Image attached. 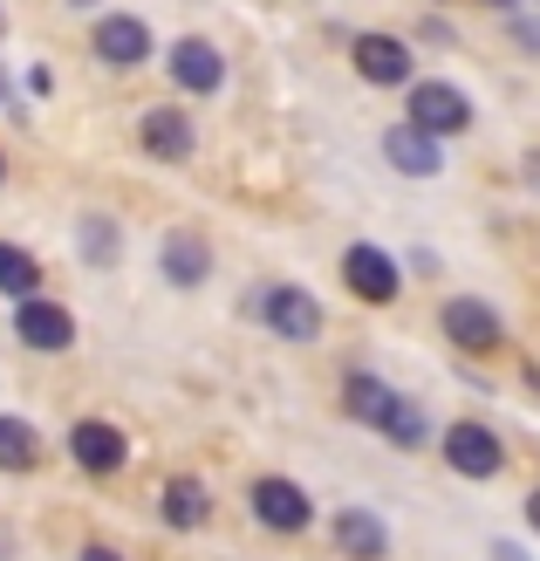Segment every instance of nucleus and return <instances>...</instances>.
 <instances>
[{"label": "nucleus", "instance_id": "nucleus-1", "mask_svg": "<svg viewBox=\"0 0 540 561\" xmlns=\"http://www.w3.org/2000/svg\"><path fill=\"white\" fill-rule=\"evenodd\" d=\"M246 316L261 322L274 343H322L329 335V308L315 288H301V280H261V288H246Z\"/></svg>", "mask_w": 540, "mask_h": 561}, {"label": "nucleus", "instance_id": "nucleus-2", "mask_svg": "<svg viewBox=\"0 0 540 561\" xmlns=\"http://www.w3.org/2000/svg\"><path fill=\"white\" fill-rule=\"evenodd\" d=\"M438 459H445V472L451 480H472V486H486V480H499L506 466V438L486 425V417H451V425H438Z\"/></svg>", "mask_w": 540, "mask_h": 561}, {"label": "nucleus", "instance_id": "nucleus-3", "mask_svg": "<svg viewBox=\"0 0 540 561\" xmlns=\"http://www.w3.org/2000/svg\"><path fill=\"white\" fill-rule=\"evenodd\" d=\"M246 514H253V527L261 535H280V541H295V535H308L315 527V493H308L301 480H288V472H261V480L246 486Z\"/></svg>", "mask_w": 540, "mask_h": 561}, {"label": "nucleus", "instance_id": "nucleus-4", "mask_svg": "<svg viewBox=\"0 0 540 561\" xmlns=\"http://www.w3.org/2000/svg\"><path fill=\"white\" fill-rule=\"evenodd\" d=\"M404 124H417V130H432L438 145H451V137H472L479 110L451 76H417L404 90Z\"/></svg>", "mask_w": 540, "mask_h": 561}, {"label": "nucleus", "instance_id": "nucleus-5", "mask_svg": "<svg viewBox=\"0 0 540 561\" xmlns=\"http://www.w3.org/2000/svg\"><path fill=\"white\" fill-rule=\"evenodd\" d=\"M335 274H343V295H356L363 308H397L404 301V261H397L383 240H349Z\"/></svg>", "mask_w": 540, "mask_h": 561}, {"label": "nucleus", "instance_id": "nucleus-6", "mask_svg": "<svg viewBox=\"0 0 540 561\" xmlns=\"http://www.w3.org/2000/svg\"><path fill=\"white\" fill-rule=\"evenodd\" d=\"M438 335H445V350H459V356H493V350H506V316L486 295H445L438 301Z\"/></svg>", "mask_w": 540, "mask_h": 561}, {"label": "nucleus", "instance_id": "nucleus-7", "mask_svg": "<svg viewBox=\"0 0 540 561\" xmlns=\"http://www.w3.org/2000/svg\"><path fill=\"white\" fill-rule=\"evenodd\" d=\"M69 466L82 472V480H117V472H130V432L117 425V417H76L69 438H62Z\"/></svg>", "mask_w": 540, "mask_h": 561}, {"label": "nucleus", "instance_id": "nucleus-8", "mask_svg": "<svg viewBox=\"0 0 540 561\" xmlns=\"http://www.w3.org/2000/svg\"><path fill=\"white\" fill-rule=\"evenodd\" d=\"M349 69L369 82V90H397L404 96L417 82V55L404 35H383V27H363V35H349Z\"/></svg>", "mask_w": 540, "mask_h": 561}, {"label": "nucleus", "instance_id": "nucleus-9", "mask_svg": "<svg viewBox=\"0 0 540 561\" xmlns=\"http://www.w3.org/2000/svg\"><path fill=\"white\" fill-rule=\"evenodd\" d=\"M90 55L103 69H145L151 55H158V35H151V21L145 14H130V8H103V21H90Z\"/></svg>", "mask_w": 540, "mask_h": 561}, {"label": "nucleus", "instance_id": "nucleus-10", "mask_svg": "<svg viewBox=\"0 0 540 561\" xmlns=\"http://www.w3.org/2000/svg\"><path fill=\"white\" fill-rule=\"evenodd\" d=\"M212 274H219V254H212V240L198 233V227L158 233V280H164L172 295H198Z\"/></svg>", "mask_w": 540, "mask_h": 561}, {"label": "nucleus", "instance_id": "nucleus-11", "mask_svg": "<svg viewBox=\"0 0 540 561\" xmlns=\"http://www.w3.org/2000/svg\"><path fill=\"white\" fill-rule=\"evenodd\" d=\"M164 82L179 96H219L226 90V48L212 35H179L164 48Z\"/></svg>", "mask_w": 540, "mask_h": 561}, {"label": "nucleus", "instance_id": "nucleus-12", "mask_svg": "<svg viewBox=\"0 0 540 561\" xmlns=\"http://www.w3.org/2000/svg\"><path fill=\"white\" fill-rule=\"evenodd\" d=\"M76 316H69V301H55V295H35V301H14V343L27 356H69L76 350Z\"/></svg>", "mask_w": 540, "mask_h": 561}, {"label": "nucleus", "instance_id": "nucleus-13", "mask_svg": "<svg viewBox=\"0 0 540 561\" xmlns=\"http://www.w3.org/2000/svg\"><path fill=\"white\" fill-rule=\"evenodd\" d=\"M137 151L151 164H192L198 158V124L185 103H151L145 117H137Z\"/></svg>", "mask_w": 540, "mask_h": 561}, {"label": "nucleus", "instance_id": "nucleus-14", "mask_svg": "<svg viewBox=\"0 0 540 561\" xmlns=\"http://www.w3.org/2000/svg\"><path fill=\"white\" fill-rule=\"evenodd\" d=\"M377 151H383V164H390V172H397V179H411V185H432V179L445 172V145H438L432 130L404 124V117L377 130Z\"/></svg>", "mask_w": 540, "mask_h": 561}, {"label": "nucleus", "instance_id": "nucleus-15", "mask_svg": "<svg viewBox=\"0 0 540 561\" xmlns=\"http://www.w3.org/2000/svg\"><path fill=\"white\" fill-rule=\"evenodd\" d=\"M329 548L343 561H390V520L377 507H363V500H349V507L329 514Z\"/></svg>", "mask_w": 540, "mask_h": 561}, {"label": "nucleus", "instance_id": "nucleus-16", "mask_svg": "<svg viewBox=\"0 0 540 561\" xmlns=\"http://www.w3.org/2000/svg\"><path fill=\"white\" fill-rule=\"evenodd\" d=\"M219 514V493L212 480H198V472H172V480L158 486V520L172 527V535H198Z\"/></svg>", "mask_w": 540, "mask_h": 561}, {"label": "nucleus", "instance_id": "nucleus-17", "mask_svg": "<svg viewBox=\"0 0 540 561\" xmlns=\"http://www.w3.org/2000/svg\"><path fill=\"white\" fill-rule=\"evenodd\" d=\"M76 261L90 267V274H110L124 261V219L117 213H103V206H82L76 213Z\"/></svg>", "mask_w": 540, "mask_h": 561}, {"label": "nucleus", "instance_id": "nucleus-18", "mask_svg": "<svg viewBox=\"0 0 540 561\" xmlns=\"http://www.w3.org/2000/svg\"><path fill=\"white\" fill-rule=\"evenodd\" d=\"M377 438L397 445V453H424V445L438 438V417H432V404H424V398L397 390V398L383 404V417H377Z\"/></svg>", "mask_w": 540, "mask_h": 561}, {"label": "nucleus", "instance_id": "nucleus-19", "mask_svg": "<svg viewBox=\"0 0 540 561\" xmlns=\"http://www.w3.org/2000/svg\"><path fill=\"white\" fill-rule=\"evenodd\" d=\"M48 466V438L35 417H21V411H0V472L8 480H27V472H42Z\"/></svg>", "mask_w": 540, "mask_h": 561}, {"label": "nucleus", "instance_id": "nucleus-20", "mask_svg": "<svg viewBox=\"0 0 540 561\" xmlns=\"http://www.w3.org/2000/svg\"><path fill=\"white\" fill-rule=\"evenodd\" d=\"M335 398H343V417H349V425L377 432V417H383V404L397 398V390H390L377 370H343V390H335Z\"/></svg>", "mask_w": 540, "mask_h": 561}, {"label": "nucleus", "instance_id": "nucleus-21", "mask_svg": "<svg viewBox=\"0 0 540 561\" xmlns=\"http://www.w3.org/2000/svg\"><path fill=\"white\" fill-rule=\"evenodd\" d=\"M35 295H48L42 261L21 240H0V301H35Z\"/></svg>", "mask_w": 540, "mask_h": 561}, {"label": "nucleus", "instance_id": "nucleus-22", "mask_svg": "<svg viewBox=\"0 0 540 561\" xmlns=\"http://www.w3.org/2000/svg\"><path fill=\"white\" fill-rule=\"evenodd\" d=\"M21 96H35V103L55 96V62H27L21 69Z\"/></svg>", "mask_w": 540, "mask_h": 561}, {"label": "nucleus", "instance_id": "nucleus-23", "mask_svg": "<svg viewBox=\"0 0 540 561\" xmlns=\"http://www.w3.org/2000/svg\"><path fill=\"white\" fill-rule=\"evenodd\" d=\"M506 35H514L527 55H540V21H533V14H520V8H514V14H506Z\"/></svg>", "mask_w": 540, "mask_h": 561}, {"label": "nucleus", "instance_id": "nucleus-24", "mask_svg": "<svg viewBox=\"0 0 540 561\" xmlns=\"http://www.w3.org/2000/svg\"><path fill=\"white\" fill-rule=\"evenodd\" d=\"M76 561H130V554H124V548H110V541H82Z\"/></svg>", "mask_w": 540, "mask_h": 561}, {"label": "nucleus", "instance_id": "nucleus-25", "mask_svg": "<svg viewBox=\"0 0 540 561\" xmlns=\"http://www.w3.org/2000/svg\"><path fill=\"white\" fill-rule=\"evenodd\" d=\"M520 185H527V192H540V145L520 158Z\"/></svg>", "mask_w": 540, "mask_h": 561}, {"label": "nucleus", "instance_id": "nucleus-26", "mask_svg": "<svg viewBox=\"0 0 540 561\" xmlns=\"http://www.w3.org/2000/svg\"><path fill=\"white\" fill-rule=\"evenodd\" d=\"M493 561H533V554H527L520 541H493Z\"/></svg>", "mask_w": 540, "mask_h": 561}, {"label": "nucleus", "instance_id": "nucleus-27", "mask_svg": "<svg viewBox=\"0 0 540 561\" xmlns=\"http://www.w3.org/2000/svg\"><path fill=\"white\" fill-rule=\"evenodd\" d=\"M520 514H527V527H533V535H540V486L527 493V507H520Z\"/></svg>", "mask_w": 540, "mask_h": 561}, {"label": "nucleus", "instance_id": "nucleus-28", "mask_svg": "<svg viewBox=\"0 0 540 561\" xmlns=\"http://www.w3.org/2000/svg\"><path fill=\"white\" fill-rule=\"evenodd\" d=\"M8 76H14V69H8V62H0V103H14V82H8Z\"/></svg>", "mask_w": 540, "mask_h": 561}, {"label": "nucleus", "instance_id": "nucleus-29", "mask_svg": "<svg viewBox=\"0 0 540 561\" xmlns=\"http://www.w3.org/2000/svg\"><path fill=\"white\" fill-rule=\"evenodd\" d=\"M486 8H493V14H514V8H520V0H486Z\"/></svg>", "mask_w": 540, "mask_h": 561}, {"label": "nucleus", "instance_id": "nucleus-30", "mask_svg": "<svg viewBox=\"0 0 540 561\" xmlns=\"http://www.w3.org/2000/svg\"><path fill=\"white\" fill-rule=\"evenodd\" d=\"M62 8H82V14H90V8H103V0H62Z\"/></svg>", "mask_w": 540, "mask_h": 561}, {"label": "nucleus", "instance_id": "nucleus-31", "mask_svg": "<svg viewBox=\"0 0 540 561\" xmlns=\"http://www.w3.org/2000/svg\"><path fill=\"white\" fill-rule=\"evenodd\" d=\"M0 185H8V151H0Z\"/></svg>", "mask_w": 540, "mask_h": 561}, {"label": "nucleus", "instance_id": "nucleus-32", "mask_svg": "<svg viewBox=\"0 0 540 561\" xmlns=\"http://www.w3.org/2000/svg\"><path fill=\"white\" fill-rule=\"evenodd\" d=\"M0 27H8V8H0Z\"/></svg>", "mask_w": 540, "mask_h": 561}, {"label": "nucleus", "instance_id": "nucleus-33", "mask_svg": "<svg viewBox=\"0 0 540 561\" xmlns=\"http://www.w3.org/2000/svg\"><path fill=\"white\" fill-rule=\"evenodd\" d=\"M432 8H451V0H432Z\"/></svg>", "mask_w": 540, "mask_h": 561}]
</instances>
